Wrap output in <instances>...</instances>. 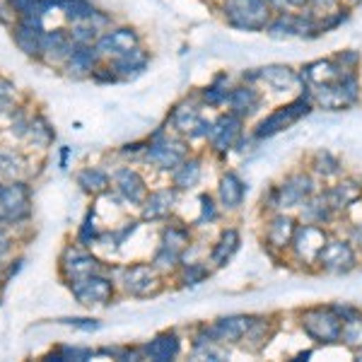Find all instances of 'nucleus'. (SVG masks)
I'll return each mask as SVG.
<instances>
[{
	"instance_id": "58836bf2",
	"label": "nucleus",
	"mask_w": 362,
	"mask_h": 362,
	"mask_svg": "<svg viewBox=\"0 0 362 362\" xmlns=\"http://www.w3.org/2000/svg\"><path fill=\"white\" fill-rule=\"evenodd\" d=\"M8 249H10V237L5 235V230H0V256H3Z\"/></svg>"
},
{
	"instance_id": "2eb2a0df",
	"label": "nucleus",
	"mask_w": 362,
	"mask_h": 362,
	"mask_svg": "<svg viewBox=\"0 0 362 362\" xmlns=\"http://www.w3.org/2000/svg\"><path fill=\"white\" fill-rule=\"evenodd\" d=\"M97 63H99L97 46H75V51L66 61V70L73 78H83V75H92Z\"/></svg>"
},
{
	"instance_id": "cd10ccee",
	"label": "nucleus",
	"mask_w": 362,
	"mask_h": 362,
	"mask_svg": "<svg viewBox=\"0 0 362 362\" xmlns=\"http://www.w3.org/2000/svg\"><path fill=\"white\" fill-rule=\"evenodd\" d=\"M61 13H66V17L70 22H87L92 20L97 13V8L90 3V0H66V5H63Z\"/></svg>"
},
{
	"instance_id": "f257e3e1",
	"label": "nucleus",
	"mask_w": 362,
	"mask_h": 362,
	"mask_svg": "<svg viewBox=\"0 0 362 362\" xmlns=\"http://www.w3.org/2000/svg\"><path fill=\"white\" fill-rule=\"evenodd\" d=\"M223 13L227 25L242 32H264L273 20V8L266 0H223Z\"/></svg>"
},
{
	"instance_id": "6ab92c4d",
	"label": "nucleus",
	"mask_w": 362,
	"mask_h": 362,
	"mask_svg": "<svg viewBox=\"0 0 362 362\" xmlns=\"http://www.w3.org/2000/svg\"><path fill=\"white\" fill-rule=\"evenodd\" d=\"M116 186H119V191L124 194L126 201L131 203H143L145 201V181L140 179V174L136 169H119V174H116Z\"/></svg>"
},
{
	"instance_id": "7c9ffc66",
	"label": "nucleus",
	"mask_w": 362,
	"mask_h": 362,
	"mask_svg": "<svg viewBox=\"0 0 362 362\" xmlns=\"http://www.w3.org/2000/svg\"><path fill=\"white\" fill-rule=\"evenodd\" d=\"M266 338H268V321L251 319V324H249L247 334L242 336V341H244V346H249L251 350H259L266 343Z\"/></svg>"
},
{
	"instance_id": "c756f323",
	"label": "nucleus",
	"mask_w": 362,
	"mask_h": 362,
	"mask_svg": "<svg viewBox=\"0 0 362 362\" xmlns=\"http://www.w3.org/2000/svg\"><path fill=\"white\" fill-rule=\"evenodd\" d=\"M341 341L350 348H360L362 346V317H348L343 319V329H341Z\"/></svg>"
},
{
	"instance_id": "423d86ee",
	"label": "nucleus",
	"mask_w": 362,
	"mask_h": 362,
	"mask_svg": "<svg viewBox=\"0 0 362 362\" xmlns=\"http://www.w3.org/2000/svg\"><path fill=\"white\" fill-rule=\"evenodd\" d=\"M317 264L329 273H348L350 268H355V249L348 242H343V239L326 242Z\"/></svg>"
},
{
	"instance_id": "72a5a7b5",
	"label": "nucleus",
	"mask_w": 362,
	"mask_h": 362,
	"mask_svg": "<svg viewBox=\"0 0 362 362\" xmlns=\"http://www.w3.org/2000/svg\"><path fill=\"white\" fill-rule=\"evenodd\" d=\"M13 97H15V85L10 80L0 78V114L13 107Z\"/></svg>"
},
{
	"instance_id": "39448f33",
	"label": "nucleus",
	"mask_w": 362,
	"mask_h": 362,
	"mask_svg": "<svg viewBox=\"0 0 362 362\" xmlns=\"http://www.w3.org/2000/svg\"><path fill=\"white\" fill-rule=\"evenodd\" d=\"M314 194V181L307 174H293L283 186L273 191V203L278 208H297Z\"/></svg>"
},
{
	"instance_id": "4c0bfd02",
	"label": "nucleus",
	"mask_w": 362,
	"mask_h": 362,
	"mask_svg": "<svg viewBox=\"0 0 362 362\" xmlns=\"http://www.w3.org/2000/svg\"><path fill=\"white\" fill-rule=\"evenodd\" d=\"M285 8L305 10V8H309V0H285Z\"/></svg>"
},
{
	"instance_id": "2f4dec72",
	"label": "nucleus",
	"mask_w": 362,
	"mask_h": 362,
	"mask_svg": "<svg viewBox=\"0 0 362 362\" xmlns=\"http://www.w3.org/2000/svg\"><path fill=\"white\" fill-rule=\"evenodd\" d=\"M95 268H97V261L92 259V256H75V259L68 264V273L73 276V280H80V278L92 276Z\"/></svg>"
},
{
	"instance_id": "9b49d317",
	"label": "nucleus",
	"mask_w": 362,
	"mask_h": 362,
	"mask_svg": "<svg viewBox=\"0 0 362 362\" xmlns=\"http://www.w3.org/2000/svg\"><path fill=\"white\" fill-rule=\"evenodd\" d=\"M126 290L136 297H148L155 295L160 290V278L155 276V268L153 266H145L138 264L133 268H128L126 273Z\"/></svg>"
},
{
	"instance_id": "a211bd4d",
	"label": "nucleus",
	"mask_w": 362,
	"mask_h": 362,
	"mask_svg": "<svg viewBox=\"0 0 362 362\" xmlns=\"http://www.w3.org/2000/svg\"><path fill=\"white\" fill-rule=\"evenodd\" d=\"M259 80H264L271 90L283 92V90H293L300 83V75L290 66H268V68H259Z\"/></svg>"
},
{
	"instance_id": "1a4fd4ad",
	"label": "nucleus",
	"mask_w": 362,
	"mask_h": 362,
	"mask_svg": "<svg viewBox=\"0 0 362 362\" xmlns=\"http://www.w3.org/2000/svg\"><path fill=\"white\" fill-rule=\"evenodd\" d=\"M73 295L80 300V305H107L114 295V285L107 278L87 276L73 283Z\"/></svg>"
},
{
	"instance_id": "f704fd0d",
	"label": "nucleus",
	"mask_w": 362,
	"mask_h": 362,
	"mask_svg": "<svg viewBox=\"0 0 362 362\" xmlns=\"http://www.w3.org/2000/svg\"><path fill=\"white\" fill-rule=\"evenodd\" d=\"M334 61L343 70H353V73H355V68H358V63H360V54H358V51H343V54H338Z\"/></svg>"
},
{
	"instance_id": "7ed1b4c3",
	"label": "nucleus",
	"mask_w": 362,
	"mask_h": 362,
	"mask_svg": "<svg viewBox=\"0 0 362 362\" xmlns=\"http://www.w3.org/2000/svg\"><path fill=\"white\" fill-rule=\"evenodd\" d=\"M13 39L17 49L25 56L42 58V44H44V29H42V15H25L13 25Z\"/></svg>"
},
{
	"instance_id": "412c9836",
	"label": "nucleus",
	"mask_w": 362,
	"mask_h": 362,
	"mask_svg": "<svg viewBox=\"0 0 362 362\" xmlns=\"http://www.w3.org/2000/svg\"><path fill=\"white\" fill-rule=\"evenodd\" d=\"M360 196H362V189L355 184V181H346V184L341 181V184L334 186V189L326 194V198H329V203H331V208H334V210L350 208Z\"/></svg>"
},
{
	"instance_id": "f8f14e48",
	"label": "nucleus",
	"mask_w": 362,
	"mask_h": 362,
	"mask_svg": "<svg viewBox=\"0 0 362 362\" xmlns=\"http://www.w3.org/2000/svg\"><path fill=\"white\" fill-rule=\"evenodd\" d=\"M148 160L162 169H177L184 162V145L172 140H155L148 148Z\"/></svg>"
},
{
	"instance_id": "c9c22d12",
	"label": "nucleus",
	"mask_w": 362,
	"mask_h": 362,
	"mask_svg": "<svg viewBox=\"0 0 362 362\" xmlns=\"http://www.w3.org/2000/svg\"><path fill=\"white\" fill-rule=\"evenodd\" d=\"M10 3H13V8H15V13H17V20H20V17H25V15H34V13H37L39 0H10Z\"/></svg>"
},
{
	"instance_id": "4be33fe9",
	"label": "nucleus",
	"mask_w": 362,
	"mask_h": 362,
	"mask_svg": "<svg viewBox=\"0 0 362 362\" xmlns=\"http://www.w3.org/2000/svg\"><path fill=\"white\" fill-rule=\"evenodd\" d=\"M172 203H174V191H169V189L155 191V194H150L148 203H145L143 218L145 220L165 218V215H169V210H172Z\"/></svg>"
},
{
	"instance_id": "4468645a",
	"label": "nucleus",
	"mask_w": 362,
	"mask_h": 362,
	"mask_svg": "<svg viewBox=\"0 0 362 362\" xmlns=\"http://www.w3.org/2000/svg\"><path fill=\"white\" fill-rule=\"evenodd\" d=\"M112 70L116 73V78L119 80H128V78H136L145 70L148 66V54H145L143 49H133V51H126V54L121 56H114V61L109 63Z\"/></svg>"
},
{
	"instance_id": "5701e85b",
	"label": "nucleus",
	"mask_w": 362,
	"mask_h": 362,
	"mask_svg": "<svg viewBox=\"0 0 362 362\" xmlns=\"http://www.w3.org/2000/svg\"><path fill=\"white\" fill-rule=\"evenodd\" d=\"M247 194V189H244L242 179L237 177V174H227L223 179V184H220V201H223L225 208H239L242 206V198Z\"/></svg>"
},
{
	"instance_id": "c85d7f7f",
	"label": "nucleus",
	"mask_w": 362,
	"mask_h": 362,
	"mask_svg": "<svg viewBox=\"0 0 362 362\" xmlns=\"http://www.w3.org/2000/svg\"><path fill=\"white\" fill-rule=\"evenodd\" d=\"M78 184L83 186L85 191H90V194L97 196L109 189V177L104 172H99V169H85V172H80Z\"/></svg>"
},
{
	"instance_id": "b1692460",
	"label": "nucleus",
	"mask_w": 362,
	"mask_h": 362,
	"mask_svg": "<svg viewBox=\"0 0 362 362\" xmlns=\"http://www.w3.org/2000/svg\"><path fill=\"white\" fill-rule=\"evenodd\" d=\"M179 353V338L174 334H162L157 336L148 348H145V355L153 360H172L177 358Z\"/></svg>"
},
{
	"instance_id": "dca6fc26",
	"label": "nucleus",
	"mask_w": 362,
	"mask_h": 362,
	"mask_svg": "<svg viewBox=\"0 0 362 362\" xmlns=\"http://www.w3.org/2000/svg\"><path fill=\"white\" fill-rule=\"evenodd\" d=\"M227 104H230L232 114L249 116L261 107V95L256 92V87H251V85L232 87L230 95H227Z\"/></svg>"
},
{
	"instance_id": "f3484780",
	"label": "nucleus",
	"mask_w": 362,
	"mask_h": 362,
	"mask_svg": "<svg viewBox=\"0 0 362 362\" xmlns=\"http://www.w3.org/2000/svg\"><path fill=\"white\" fill-rule=\"evenodd\" d=\"M295 220L288 218V215H276V218L268 223V230H266V242L268 247L273 249H288L293 244V237H295Z\"/></svg>"
},
{
	"instance_id": "393cba45",
	"label": "nucleus",
	"mask_w": 362,
	"mask_h": 362,
	"mask_svg": "<svg viewBox=\"0 0 362 362\" xmlns=\"http://www.w3.org/2000/svg\"><path fill=\"white\" fill-rule=\"evenodd\" d=\"M172 124L177 126V131L181 133H196V128H201V114L198 109L189 107V104H179L172 114Z\"/></svg>"
},
{
	"instance_id": "a878e982",
	"label": "nucleus",
	"mask_w": 362,
	"mask_h": 362,
	"mask_svg": "<svg viewBox=\"0 0 362 362\" xmlns=\"http://www.w3.org/2000/svg\"><path fill=\"white\" fill-rule=\"evenodd\" d=\"M201 179V162L198 160H184L174 169V186L177 189H191Z\"/></svg>"
},
{
	"instance_id": "aec40b11",
	"label": "nucleus",
	"mask_w": 362,
	"mask_h": 362,
	"mask_svg": "<svg viewBox=\"0 0 362 362\" xmlns=\"http://www.w3.org/2000/svg\"><path fill=\"white\" fill-rule=\"evenodd\" d=\"M251 319L247 317H230V319H220L218 324L210 329L215 341H242V336L247 334Z\"/></svg>"
},
{
	"instance_id": "6e6552de",
	"label": "nucleus",
	"mask_w": 362,
	"mask_h": 362,
	"mask_svg": "<svg viewBox=\"0 0 362 362\" xmlns=\"http://www.w3.org/2000/svg\"><path fill=\"white\" fill-rule=\"evenodd\" d=\"M29 215V189L25 184H10L0 191V218L20 223Z\"/></svg>"
},
{
	"instance_id": "20e7f679",
	"label": "nucleus",
	"mask_w": 362,
	"mask_h": 362,
	"mask_svg": "<svg viewBox=\"0 0 362 362\" xmlns=\"http://www.w3.org/2000/svg\"><path fill=\"white\" fill-rule=\"evenodd\" d=\"M309 109H312V102L305 97L295 99V102H290L288 107H280L278 112H273L268 119H264L256 128V136L259 138H268V136H276L278 131H283V128L293 126L297 119H302Z\"/></svg>"
},
{
	"instance_id": "0eeeda50",
	"label": "nucleus",
	"mask_w": 362,
	"mask_h": 362,
	"mask_svg": "<svg viewBox=\"0 0 362 362\" xmlns=\"http://www.w3.org/2000/svg\"><path fill=\"white\" fill-rule=\"evenodd\" d=\"M97 51L99 56H121L126 51H133L140 46V37L133 27H119V29H109L102 37L97 39Z\"/></svg>"
},
{
	"instance_id": "ea45409f",
	"label": "nucleus",
	"mask_w": 362,
	"mask_h": 362,
	"mask_svg": "<svg viewBox=\"0 0 362 362\" xmlns=\"http://www.w3.org/2000/svg\"><path fill=\"white\" fill-rule=\"evenodd\" d=\"M266 3L271 5L276 13H283V10H285V0H266Z\"/></svg>"
},
{
	"instance_id": "a19ab883",
	"label": "nucleus",
	"mask_w": 362,
	"mask_h": 362,
	"mask_svg": "<svg viewBox=\"0 0 362 362\" xmlns=\"http://www.w3.org/2000/svg\"><path fill=\"white\" fill-rule=\"evenodd\" d=\"M362 0H348V5H360Z\"/></svg>"
},
{
	"instance_id": "9d476101",
	"label": "nucleus",
	"mask_w": 362,
	"mask_h": 362,
	"mask_svg": "<svg viewBox=\"0 0 362 362\" xmlns=\"http://www.w3.org/2000/svg\"><path fill=\"white\" fill-rule=\"evenodd\" d=\"M73 51H75V44H73V39H70V32H66V29L44 32L42 58H46L49 63H66Z\"/></svg>"
},
{
	"instance_id": "ddd939ff",
	"label": "nucleus",
	"mask_w": 362,
	"mask_h": 362,
	"mask_svg": "<svg viewBox=\"0 0 362 362\" xmlns=\"http://www.w3.org/2000/svg\"><path fill=\"white\" fill-rule=\"evenodd\" d=\"M239 128H242V116L237 114H227L218 121L213 128H210V143H213L215 150H230L235 145V140L239 138Z\"/></svg>"
},
{
	"instance_id": "f03ea898",
	"label": "nucleus",
	"mask_w": 362,
	"mask_h": 362,
	"mask_svg": "<svg viewBox=\"0 0 362 362\" xmlns=\"http://www.w3.org/2000/svg\"><path fill=\"white\" fill-rule=\"evenodd\" d=\"M302 329L307 331V336H312L319 343H331L341 338L343 319L336 309H307L302 314Z\"/></svg>"
},
{
	"instance_id": "e433bc0d",
	"label": "nucleus",
	"mask_w": 362,
	"mask_h": 362,
	"mask_svg": "<svg viewBox=\"0 0 362 362\" xmlns=\"http://www.w3.org/2000/svg\"><path fill=\"white\" fill-rule=\"evenodd\" d=\"M338 3H341V0H309V10H314V13H319V15L331 13Z\"/></svg>"
},
{
	"instance_id": "79ce46f5",
	"label": "nucleus",
	"mask_w": 362,
	"mask_h": 362,
	"mask_svg": "<svg viewBox=\"0 0 362 362\" xmlns=\"http://www.w3.org/2000/svg\"><path fill=\"white\" fill-rule=\"evenodd\" d=\"M0 191H3V189H0Z\"/></svg>"
},
{
	"instance_id": "bb28decb",
	"label": "nucleus",
	"mask_w": 362,
	"mask_h": 362,
	"mask_svg": "<svg viewBox=\"0 0 362 362\" xmlns=\"http://www.w3.org/2000/svg\"><path fill=\"white\" fill-rule=\"evenodd\" d=\"M239 247V235L237 230H227L223 232V237H220L218 247L213 249V254H210V259H213L215 266H225L227 261H230V256L235 254Z\"/></svg>"
},
{
	"instance_id": "473e14b6",
	"label": "nucleus",
	"mask_w": 362,
	"mask_h": 362,
	"mask_svg": "<svg viewBox=\"0 0 362 362\" xmlns=\"http://www.w3.org/2000/svg\"><path fill=\"white\" fill-rule=\"evenodd\" d=\"M29 136H32V140L37 145H49L51 140H54V131H51L42 116H37V119L29 124Z\"/></svg>"
}]
</instances>
